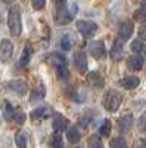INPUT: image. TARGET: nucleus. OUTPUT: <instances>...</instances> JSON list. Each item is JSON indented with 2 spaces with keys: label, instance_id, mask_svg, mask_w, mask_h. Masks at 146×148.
<instances>
[{
  "label": "nucleus",
  "instance_id": "nucleus-1",
  "mask_svg": "<svg viewBox=\"0 0 146 148\" xmlns=\"http://www.w3.org/2000/svg\"><path fill=\"white\" fill-rule=\"evenodd\" d=\"M7 27L12 36H21L22 33V21H21V8L18 5L10 6L7 12Z\"/></svg>",
  "mask_w": 146,
  "mask_h": 148
},
{
  "label": "nucleus",
  "instance_id": "nucleus-2",
  "mask_svg": "<svg viewBox=\"0 0 146 148\" xmlns=\"http://www.w3.org/2000/svg\"><path fill=\"white\" fill-rule=\"evenodd\" d=\"M121 102H123V95L117 90H114V89H109L102 96V105L106 111H109V113H115L120 108Z\"/></svg>",
  "mask_w": 146,
  "mask_h": 148
},
{
  "label": "nucleus",
  "instance_id": "nucleus-3",
  "mask_svg": "<svg viewBox=\"0 0 146 148\" xmlns=\"http://www.w3.org/2000/svg\"><path fill=\"white\" fill-rule=\"evenodd\" d=\"M75 14H77V5L75 3L72 6H69V9L62 3V6H60L56 12L55 21H56L58 25H67V24H69L72 21V18H74Z\"/></svg>",
  "mask_w": 146,
  "mask_h": 148
},
{
  "label": "nucleus",
  "instance_id": "nucleus-4",
  "mask_svg": "<svg viewBox=\"0 0 146 148\" xmlns=\"http://www.w3.org/2000/svg\"><path fill=\"white\" fill-rule=\"evenodd\" d=\"M77 30L78 33H81L83 37H86V39H89V37H93L96 34V31L99 30V27H97V24L93 22V21H87V19H81V21H77Z\"/></svg>",
  "mask_w": 146,
  "mask_h": 148
},
{
  "label": "nucleus",
  "instance_id": "nucleus-5",
  "mask_svg": "<svg viewBox=\"0 0 146 148\" xmlns=\"http://www.w3.org/2000/svg\"><path fill=\"white\" fill-rule=\"evenodd\" d=\"M89 51H90V53L94 59H103L106 56V47H105L103 42H101V40L90 43Z\"/></svg>",
  "mask_w": 146,
  "mask_h": 148
},
{
  "label": "nucleus",
  "instance_id": "nucleus-6",
  "mask_svg": "<svg viewBox=\"0 0 146 148\" xmlns=\"http://www.w3.org/2000/svg\"><path fill=\"white\" fill-rule=\"evenodd\" d=\"M74 65H75L77 71L81 74H84L87 71V56L83 51H77L74 53Z\"/></svg>",
  "mask_w": 146,
  "mask_h": 148
},
{
  "label": "nucleus",
  "instance_id": "nucleus-7",
  "mask_svg": "<svg viewBox=\"0 0 146 148\" xmlns=\"http://www.w3.org/2000/svg\"><path fill=\"white\" fill-rule=\"evenodd\" d=\"M12 53H14V45L9 39H3L0 42V58H2V61H9Z\"/></svg>",
  "mask_w": 146,
  "mask_h": 148
},
{
  "label": "nucleus",
  "instance_id": "nucleus-8",
  "mask_svg": "<svg viewBox=\"0 0 146 148\" xmlns=\"http://www.w3.org/2000/svg\"><path fill=\"white\" fill-rule=\"evenodd\" d=\"M6 86H7V89L14 90V92H15V93H18V95H25V92H27V89H28L27 83L24 82V80H19V79L9 80Z\"/></svg>",
  "mask_w": 146,
  "mask_h": 148
},
{
  "label": "nucleus",
  "instance_id": "nucleus-9",
  "mask_svg": "<svg viewBox=\"0 0 146 148\" xmlns=\"http://www.w3.org/2000/svg\"><path fill=\"white\" fill-rule=\"evenodd\" d=\"M133 116L131 114H126V116H123V117H120L118 119V132L120 133H127V132H130V129H131V126H133Z\"/></svg>",
  "mask_w": 146,
  "mask_h": 148
},
{
  "label": "nucleus",
  "instance_id": "nucleus-10",
  "mask_svg": "<svg viewBox=\"0 0 146 148\" xmlns=\"http://www.w3.org/2000/svg\"><path fill=\"white\" fill-rule=\"evenodd\" d=\"M133 31H134V25H133L131 21H124L123 24L120 25V30H118V34L121 37V40H128Z\"/></svg>",
  "mask_w": 146,
  "mask_h": 148
},
{
  "label": "nucleus",
  "instance_id": "nucleus-11",
  "mask_svg": "<svg viewBox=\"0 0 146 148\" xmlns=\"http://www.w3.org/2000/svg\"><path fill=\"white\" fill-rule=\"evenodd\" d=\"M139 84H140V80L136 76H126V77H123L120 80V86H121V88H124V89H127V90L136 89Z\"/></svg>",
  "mask_w": 146,
  "mask_h": 148
},
{
  "label": "nucleus",
  "instance_id": "nucleus-12",
  "mask_svg": "<svg viewBox=\"0 0 146 148\" xmlns=\"http://www.w3.org/2000/svg\"><path fill=\"white\" fill-rule=\"evenodd\" d=\"M68 125H69L68 119H67V117H64L62 114H56V116L53 117L52 127H53V130H55V132H62V130H65V129L68 127Z\"/></svg>",
  "mask_w": 146,
  "mask_h": 148
},
{
  "label": "nucleus",
  "instance_id": "nucleus-13",
  "mask_svg": "<svg viewBox=\"0 0 146 148\" xmlns=\"http://www.w3.org/2000/svg\"><path fill=\"white\" fill-rule=\"evenodd\" d=\"M109 55H111V58L114 61H120L123 58V40H120V37L114 40V45L111 47V51H109Z\"/></svg>",
  "mask_w": 146,
  "mask_h": 148
},
{
  "label": "nucleus",
  "instance_id": "nucleus-14",
  "mask_svg": "<svg viewBox=\"0 0 146 148\" xmlns=\"http://www.w3.org/2000/svg\"><path fill=\"white\" fill-rule=\"evenodd\" d=\"M46 61L49 64H52L55 67L58 65H67V58L62 55V53H59V52H52V53H49Z\"/></svg>",
  "mask_w": 146,
  "mask_h": 148
},
{
  "label": "nucleus",
  "instance_id": "nucleus-15",
  "mask_svg": "<svg viewBox=\"0 0 146 148\" xmlns=\"http://www.w3.org/2000/svg\"><path fill=\"white\" fill-rule=\"evenodd\" d=\"M143 64H145V59H143L142 56H139V55L130 56V58L127 59V68H130V70H133V71L142 70Z\"/></svg>",
  "mask_w": 146,
  "mask_h": 148
},
{
  "label": "nucleus",
  "instance_id": "nucleus-16",
  "mask_svg": "<svg viewBox=\"0 0 146 148\" xmlns=\"http://www.w3.org/2000/svg\"><path fill=\"white\" fill-rule=\"evenodd\" d=\"M87 80H89V83H90L92 86H94V88H103V84H105L103 77H102L97 71H92V73H89Z\"/></svg>",
  "mask_w": 146,
  "mask_h": 148
},
{
  "label": "nucleus",
  "instance_id": "nucleus-17",
  "mask_svg": "<svg viewBox=\"0 0 146 148\" xmlns=\"http://www.w3.org/2000/svg\"><path fill=\"white\" fill-rule=\"evenodd\" d=\"M67 139L71 144H77L81 139V133H80V130H78L77 126H72V127H68L67 129Z\"/></svg>",
  "mask_w": 146,
  "mask_h": 148
},
{
  "label": "nucleus",
  "instance_id": "nucleus-18",
  "mask_svg": "<svg viewBox=\"0 0 146 148\" xmlns=\"http://www.w3.org/2000/svg\"><path fill=\"white\" fill-rule=\"evenodd\" d=\"M31 55H33V47L30 43L25 45V47L22 49V53H21V59H19V64L22 67H25L28 62H30V59H31Z\"/></svg>",
  "mask_w": 146,
  "mask_h": 148
},
{
  "label": "nucleus",
  "instance_id": "nucleus-19",
  "mask_svg": "<svg viewBox=\"0 0 146 148\" xmlns=\"http://www.w3.org/2000/svg\"><path fill=\"white\" fill-rule=\"evenodd\" d=\"M30 116H31V119H33V120H39V119H43V117L49 116V108H47L46 105H40V107H37V108H35V110H33Z\"/></svg>",
  "mask_w": 146,
  "mask_h": 148
},
{
  "label": "nucleus",
  "instance_id": "nucleus-20",
  "mask_svg": "<svg viewBox=\"0 0 146 148\" xmlns=\"http://www.w3.org/2000/svg\"><path fill=\"white\" fill-rule=\"evenodd\" d=\"M46 96V88L43 84H40L39 88H35L33 92H31V102H35V101H41L43 98Z\"/></svg>",
  "mask_w": 146,
  "mask_h": 148
},
{
  "label": "nucleus",
  "instance_id": "nucleus-21",
  "mask_svg": "<svg viewBox=\"0 0 146 148\" xmlns=\"http://www.w3.org/2000/svg\"><path fill=\"white\" fill-rule=\"evenodd\" d=\"M14 116H15V108L12 107V104L9 101H5L3 102V117L6 121H10L14 120Z\"/></svg>",
  "mask_w": 146,
  "mask_h": 148
},
{
  "label": "nucleus",
  "instance_id": "nucleus-22",
  "mask_svg": "<svg viewBox=\"0 0 146 148\" xmlns=\"http://www.w3.org/2000/svg\"><path fill=\"white\" fill-rule=\"evenodd\" d=\"M56 76L59 80H62V82H68L69 80V70L67 68V65H58L56 67Z\"/></svg>",
  "mask_w": 146,
  "mask_h": 148
},
{
  "label": "nucleus",
  "instance_id": "nucleus-23",
  "mask_svg": "<svg viewBox=\"0 0 146 148\" xmlns=\"http://www.w3.org/2000/svg\"><path fill=\"white\" fill-rule=\"evenodd\" d=\"M72 46H74V37L71 34H65L62 39H60V47L64 51H71Z\"/></svg>",
  "mask_w": 146,
  "mask_h": 148
},
{
  "label": "nucleus",
  "instance_id": "nucleus-24",
  "mask_svg": "<svg viewBox=\"0 0 146 148\" xmlns=\"http://www.w3.org/2000/svg\"><path fill=\"white\" fill-rule=\"evenodd\" d=\"M87 147H90V148H103V142L101 141L99 135H96V133L90 135L89 139H87Z\"/></svg>",
  "mask_w": 146,
  "mask_h": 148
},
{
  "label": "nucleus",
  "instance_id": "nucleus-25",
  "mask_svg": "<svg viewBox=\"0 0 146 148\" xmlns=\"http://www.w3.org/2000/svg\"><path fill=\"white\" fill-rule=\"evenodd\" d=\"M15 144L19 147V148H24L27 147V133L24 130H18L15 133Z\"/></svg>",
  "mask_w": 146,
  "mask_h": 148
},
{
  "label": "nucleus",
  "instance_id": "nucleus-26",
  "mask_svg": "<svg viewBox=\"0 0 146 148\" xmlns=\"http://www.w3.org/2000/svg\"><path fill=\"white\" fill-rule=\"evenodd\" d=\"M111 130H112L111 121H109V120H103V121H102V125H101V129H99L101 135H102V136H108V135L111 133Z\"/></svg>",
  "mask_w": 146,
  "mask_h": 148
},
{
  "label": "nucleus",
  "instance_id": "nucleus-27",
  "mask_svg": "<svg viewBox=\"0 0 146 148\" xmlns=\"http://www.w3.org/2000/svg\"><path fill=\"white\" fill-rule=\"evenodd\" d=\"M130 47H131V51H133V52H136V53L143 52V49H145L143 40H142V39H136V40H133V42H131V45H130Z\"/></svg>",
  "mask_w": 146,
  "mask_h": 148
},
{
  "label": "nucleus",
  "instance_id": "nucleus-28",
  "mask_svg": "<svg viewBox=\"0 0 146 148\" xmlns=\"http://www.w3.org/2000/svg\"><path fill=\"white\" fill-rule=\"evenodd\" d=\"M134 18H136L137 21H146V0L142 3V6L137 9Z\"/></svg>",
  "mask_w": 146,
  "mask_h": 148
},
{
  "label": "nucleus",
  "instance_id": "nucleus-29",
  "mask_svg": "<svg viewBox=\"0 0 146 148\" xmlns=\"http://www.w3.org/2000/svg\"><path fill=\"white\" fill-rule=\"evenodd\" d=\"M52 145L55 148H60L64 145V141H62V135H60V132H55L52 135Z\"/></svg>",
  "mask_w": 146,
  "mask_h": 148
},
{
  "label": "nucleus",
  "instance_id": "nucleus-30",
  "mask_svg": "<svg viewBox=\"0 0 146 148\" xmlns=\"http://www.w3.org/2000/svg\"><path fill=\"white\" fill-rule=\"evenodd\" d=\"M109 145H111L112 148H126L127 142L123 138H114V139H111V144Z\"/></svg>",
  "mask_w": 146,
  "mask_h": 148
},
{
  "label": "nucleus",
  "instance_id": "nucleus-31",
  "mask_svg": "<svg viewBox=\"0 0 146 148\" xmlns=\"http://www.w3.org/2000/svg\"><path fill=\"white\" fill-rule=\"evenodd\" d=\"M31 6L35 10H41L46 6V0H31Z\"/></svg>",
  "mask_w": 146,
  "mask_h": 148
},
{
  "label": "nucleus",
  "instance_id": "nucleus-32",
  "mask_svg": "<svg viewBox=\"0 0 146 148\" xmlns=\"http://www.w3.org/2000/svg\"><path fill=\"white\" fill-rule=\"evenodd\" d=\"M14 120L18 123V125H22V123H24V120H25V114H24L22 113V111H18V113H16V111H15V116H14Z\"/></svg>",
  "mask_w": 146,
  "mask_h": 148
},
{
  "label": "nucleus",
  "instance_id": "nucleus-33",
  "mask_svg": "<svg viewBox=\"0 0 146 148\" xmlns=\"http://www.w3.org/2000/svg\"><path fill=\"white\" fill-rule=\"evenodd\" d=\"M89 123H90V119L89 117H80L78 119V126L83 127V129H86L89 126Z\"/></svg>",
  "mask_w": 146,
  "mask_h": 148
},
{
  "label": "nucleus",
  "instance_id": "nucleus-34",
  "mask_svg": "<svg viewBox=\"0 0 146 148\" xmlns=\"http://www.w3.org/2000/svg\"><path fill=\"white\" fill-rule=\"evenodd\" d=\"M139 37L142 40H146V21L139 27Z\"/></svg>",
  "mask_w": 146,
  "mask_h": 148
},
{
  "label": "nucleus",
  "instance_id": "nucleus-35",
  "mask_svg": "<svg viewBox=\"0 0 146 148\" xmlns=\"http://www.w3.org/2000/svg\"><path fill=\"white\" fill-rule=\"evenodd\" d=\"M139 130L146 132V116H142L140 120H139Z\"/></svg>",
  "mask_w": 146,
  "mask_h": 148
},
{
  "label": "nucleus",
  "instance_id": "nucleus-36",
  "mask_svg": "<svg viewBox=\"0 0 146 148\" xmlns=\"http://www.w3.org/2000/svg\"><path fill=\"white\" fill-rule=\"evenodd\" d=\"M142 147H146V139H142Z\"/></svg>",
  "mask_w": 146,
  "mask_h": 148
},
{
  "label": "nucleus",
  "instance_id": "nucleus-37",
  "mask_svg": "<svg viewBox=\"0 0 146 148\" xmlns=\"http://www.w3.org/2000/svg\"><path fill=\"white\" fill-rule=\"evenodd\" d=\"M2 2H5V3H10V2H14V0H2Z\"/></svg>",
  "mask_w": 146,
  "mask_h": 148
},
{
  "label": "nucleus",
  "instance_id": "nucleus-38",
  "mask_svg": "<svg viewBox=\"0 0 146 148\" xmlns=\"http://www.w3.org/2000/svg\"><path fill=\"white\" fill-rule=\"evenodd\" d=\"M145 53H146V47H145Z\"/></svg>",
  "mask_w": 146,
  "mask_h": 148
}]
</instances>
